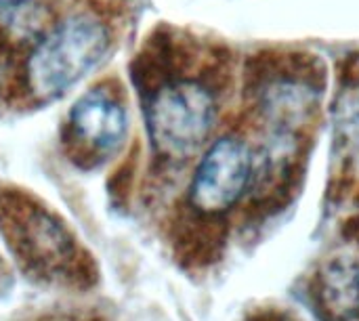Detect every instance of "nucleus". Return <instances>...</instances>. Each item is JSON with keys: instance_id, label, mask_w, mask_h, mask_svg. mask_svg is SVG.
Returning <instances> with one entry per match:
<instances>
[{"instance_id": "f257e3e1", "label": "nucleus", "mask_w": 359, "mask_h": 321, "mask_svg": "<svg viewBox=\"0 0 359 321\" xmlns=\"http://www.w3.org/2000/svg\"><path fill=\"white\" fill-rule=\"evenodd\" d=\"M109 23L90 11H76L50 25L32 46L23 78L36 99H57L93 74L111 50Z\"/></svg>"}, {"instance_id": "f03ea898", "label": "nucleus", "mask_w": 359, "mask_h": 321, "mask_svg": "<svg viewBox=\"0 0 359 321\" xmlns=\"http://www.w3.org/2000/svg\"><path fill=\"white\" fill-rule=\"evenodd\" d=\"M219 105L212 88L196 78L160 84L147 103V135L158 156L183 160L206 145Z\"/></svg>"}, {"instance_id": "7ed1b4c3", "label": "nucleus", "mask_w": 359, "mask_h": 321, "mask_svg": "<svg viewBox=\"0 0 359 321\" xmlns=\"http://www.w3.org/2000/svg\"><path fill=\"white\" fill-rule=\"evenodd\" d=\"M255 156L233 135L219 137L202 153L189 185V204L200 214H221L233 208L252 185Z\"/></svg>"}, {"instance_id": "20e7f679", "label": "nucleus", "mask_w": 359, "mask_h": 321, "mask_svg": "<svg viewBox=\"0 0 359 321\" xmlns=\"http://www.w3.org/2000/svg\"><path fill=\"white\" fill-rule=\"evenodd\" d=\"M69 130L76 141L99 156L114 153L128 132V111L107 88H90L69 109Z\"/></svg>"}, {"instance_id": "39448f33", "label": "nucleus", "mask_w": 359, "mask_h": 321, "mask_svg": "<svg viewBox=\"0 0 359 321\" xmlns=\"http://www.w3.org/2000/svg\"><path fill=\"white\" fill-rule=\"evenodd\" d=\"M311 303L324 321L359 317V261L349 254L328 259L311 282Z\"/></svg>"}, {"instance_id": "423d86ee", "label": "nucleus", "mask_w": 359, "mask_h": 321, "mask_svg": "<svg viewBox=\"0 0 359 321\" xmlns=\"http://www.w3.org/2000/svg\"><path fill=\"white\" fill-rule=\"evenodd\" d=\"M248 321H294L288 313L278 311V309H263L259 313H255Z\"/></svg>"}]
</instances>
